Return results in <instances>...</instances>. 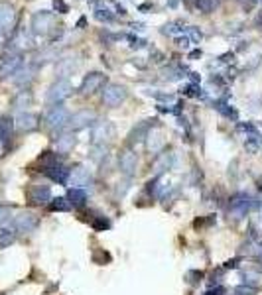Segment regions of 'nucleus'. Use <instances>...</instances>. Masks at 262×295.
I'll use <instances>...</instances> for the list:
<instances>
[{
    "instance_id": "obj_1",
    "label": "nucleus",
    "mask_w": 262,
    "mask_h": 295,
    "mask_svg": "<svg viewBox=\"0 0 262 295\" xmlns=\"http://www.w3.org/2000/svg\"><path fill=\"white\" fill-rule=\"evenodd\" d=\"M261 203H257V199H253L251 195L247 193H235L231 199H229V217L233 221H241L247 217V213L253 209V207H259Z\"/></svg>"
},
{
    "instance_id": "obj_2",
    "label": "nucleus",
    "mask_w": 262,
    "mask_h": 295,
    "mask_svg": "<svg viewBox=\"0 0 262 295\" xmlns=\"http://www.w3.org/2000/svg\"><path fill=\"white\" fill-rule=\"evenodd\" d=\"M73 93V85L69 79H57L49 89H47V95H45V101L47 105H61L65 99H69Z\"/></svg>"
},
{
    "instance_id": "obj_3",
    "label": "nucleus",
    "mask_w": 262,
    "mask_h": 295,
    "mask_svg": "<svg viewBox=\"0 0 262 295\" xmlns=\"http://www.w3.org/2000/svg\"><path fill=\"white\" fill-rule=\"evenodd\" d=\"M30 30L34 36H49L53 30V14L49 10H40L32 16Z\"/></svg>"
},
{
    "instance_id": "obj_4",
    "label": "nucleus",
    "mask_w": 262,
    "mask_h": 295,
    "mask_svg": "<svg viewBox=\"0 0 262 295\" xmlns=\"http://www.w3.org/2000/svg\"><path fill=\"white\" fill-rule=\"evenodd\" d=\"M115 138V126L111 120H99L93 124V146H105Z\"/></svg>"
},
{
    "instance_id": "obj_5",
    "label": "nucleus",
    "mask_w": 262,
    "mask_h": 295,
    "mask_svg": "<svg viewBox=\"0 0 262 295\" xmlns=\"http://www.w3.org/2000/svg\"><path fill=\"white\" fill-rule=\"evenodd\" d=\"M125 101H127V89H125L123 85L109 83V85L105 87V91H103V103H105V105L117 109V107H121Z\"/></svg>"
},
{
    "instance_id": "obj_6",
    "label": "nucleus",
    "mask_w": 262,
    "mask_h": 295,
    "mask_svg": "<svg viewBox=\"0 0 262 295\" xmlns=\"http://www.w3.org/2000/svg\"><path fill=\"white\" fill-rule=\"evenodd\" d=\"M69 111L65 109V107H61V105H55L47 114H45V122H47V126L51 128V130H61V128H65L67 124H69Z\"/></svg>"
},
{
    "instance_id": "obj_7",
    "label": "nucleus",
    "mask_w": 262,
    "mask_h": 295,
    "mask_svg": "<svg viewBox=\"0 0 262 295\" xmlns=\"http://www.w3.org/2000/svg\"><path fill=\"white\" fill-rule=\"evenodd\" d=\"M16 24V8L10 2H0V37L8 36Z\"/></svg>"
},
{
    "instance_id": "obj_8",
    "label": "nucleus",
    "mask_w": 262,
    "mask_h": 295,
    "mask_svg": "<svg viewBox=\"0 0 262 295\" xmlns=\"http://www.w3.org/2000/svg\"><path fill=\"white\" fill-rule=\"evenodd\" d=\"M12 224H14V228H16L18 232L28 234V232H34V230L38 228L40 219H38L34 213H30V211H22L20 215H16V217H14Z\"/></svg>"
},
{
    "instance_id": "obj_9",
    "label": "nucleus",
    "mask_w": 262,
    "mask_h": 295,
    "mask_svg": "<svg viewBox=\"0 0 262 295\" xmlns=\"http://www.w3.org/2000/svg\"><path fill=\"white\" fill-rule=\"evenodd\" d=\"M105 81H107V75H105V73H101V71H91L89 75L83 77L79 91H81V95H93L95 91H99V89L105 85Z\"/></svg>"
},
{
    "instance_id": "obj_10",
    "label": "nucleus",
    "mask_w": 262,
    "mask_h": 295,
    "mask_svg": "<svg viewBox=\"0 0 262 295\" xmlns=\"http://www.w3.org/2000/svg\"><path fill=\"white\" fill-rule=\"evenodd\" d=\"M34 34H32V30H26V28H22L16 36H14V39L10 41V45H8V51H12V53H20L22 49H30V47H34Z\"/></svg>"
},
{
    "instance_id": "obj_11",
    "label": "nucleus",
    "mask_w": 262,
    "mask_h": 295,
    "mask_svg": "<svg viewBox=\"0 0 262 295\" xmlns=\"http://www.w3.org/2000/svg\"><path fill=\"white\" fill-rule=\"evenodd\" d=\"M91 183H93V175L87 165H77L69 171V185L83 189V187H89Z\"/></svg>"
},
{
    "instance_id": "obj_12",
    "label": "nucleus",
    "mask_w": 262,
    "mask_h": 295,
    "mask_svg": "<svg viewBox=\"0 0 262 295\" xmlns=\"http://www.w3.org/2000/svg\"><path fill=\"white\" fill-rule=\"evenodd\" d=\"M22 53H12V51H8L6 55H4V59H2V63H0V77L2 79H8V77H12L20 67H22Z\"/></svg>"
},
{
    "instance_id": "obj_13",
    "label": "nucleus",
    "mask_w": 262,
    "mask_h": 295,
    "mask_svg": "<svg viewBox=\"0 0 262 295\" xmlns=\"http://www.w3.org/2000/svg\"><path fill=\"white\" fill-rule=\"evenodd\" d=\"M28 201L32 205H47L51 201V189H49V185H42V183L32 185L30 191H28Z\"/></svg>"
},
{
    "instance_id": "obj_14",
    "label": "nucleus",
    "mask_w": 262,
    "mask_h": 295,
    "mask_svg": "<svg viewBox=\"0 0 262 295\" xmlns=\"http://www.w3.org/2000/svg\"><path fill=\"white\" fill-rule=\"evenodd\" d=\"M95 120H97L95 112H91V111H79V112H75V114L69 118V124H67V126L77 132V130H83V128H87V126H93Z\"/></svg>"
},
{
    "instance_id": "obj_15",
    "label": "nucleus",
    "mask_w": 262,
    "mask_h": 295,
    "mask_svg": "<svg viewBox=\"0 0 262 295\" xmlns=\"http://www.w3.org/2000/svg\"><path fill=\"white\" fill-rule=\"evenodd\" d=\"M119 167L121 171L127 175V177H132L136 173V167H138V157L136 153L131 151V149H125L121 155H119Z\"/></svg>"
},
{
    "instance_id": "obj_16",
    "label": "nucleus",
    "mask_w": 262,
    "mask_h": 295,
    "mask_svg": "<svg viewBox=\"0 0 262 295\" xmlns=\"http://www.w3.org/2000/svg\"><path fill=\"white\" fill-rule=\"evenodd\" d=\"M154 122H158V120H144V122H138L131 130V134H129V142H131V144H138V142L146 140L148 134L152 132Z\"/></svg>"
},
{
    "instance_id": "obj_17",
    "label": "nucleus",
    "mask_w": 262,
    "mask_h": 295,
    "mask_svg": "<svg viewBox=\"0 0 262 295\" xmlns=\"http://www.w3.org/2000/svg\"><path fill=\"white\" fill-rule=\"evenodd\" d=\"M77 67H79V59L77 57H63L55 65V75L59 79H67L69 75H73L77 71Z\"/></svg>"
},
{
    "instance_id": "obj_18",
    "label": "nucleus",
    "mask_w": 262,
    "mask_h": 295,
    "mask_svg": "<svg viewBox=\"0 0 262 295\" xmlns=\"http://www.w3.org/2000/svg\"><path fill=\"white\" fill-rule=\"evenodd\" d=\"M40 118H38V114H34V112H20L18 116H16V126H18V130H22V132H34L36 128H38V122Z\"/></svg>"
},
{
    "instance_id": "obj_19",
    "label": "nucleus",
    "mask_w": 262,
    "mask_h": 295,
    "mask_svg": "<svg viewBox=\"0 0 262 295\" xmlns=\"http://www.w3.org/2000/svg\"><path fill=\"white\" fill-rule=\"evenodd\" d=\"M44 173H45L51 181H55V183H59V185H65V183L69 181V169H67L63 163H57V165H53V167H47V169H44Z\"/></svg>"
},
{
    "instance_id": "obj_20",
    "label": "nucleus",
    "mask_w": 262,
    "mask_h": 295,
    "mask_svg": "<svg viewBox=\"0 0 262 295\" xmlns=\"http://www.w3.org/2000/svg\"><path fill=\"white\" fill-rule=\"evenodd\" d=\"M32 79H34V67H32V65H30V67H20V69L12 75V81H14L16 87H26V85L32 83Z\"/></svg>"
},
{
    "instance_id": "obj_21",
    "label": "nucleus",
    "mask_w": 262,
    "mask_h": 295,
    "mask_svg": "<svg viewBox=\"0 0 262 295\" xmlns=\"http://www.w3.org/2000/svg\"><path fill=\"white\" fill-rule=\"evenodd\" d=\"M174 165V153H158L156 161H154V171H156V177H160L162 173H166L170 167Z\"/></svg>"
},
{
    "instance_id": "obj_22",
    "label": "nucleus",
    "mask_w": 262,
    "mask_h": 295,
    "mask_svg": "<svg viewBox=\"0 0 262 295\" xmlns=\"http://www.w3.org/2000/svg\"><path fill=\"white\" fill-rule=\"evenodd\" d=\"M67 201L73 209H81L87 205V191L85 189H77V187H71L69 193H67Z\"/></svg>"
},
{
    "instance_id": "obj_23",
    "label": "nucleus",
    "mask_w": 262,
    "mask_h": 295,
    "mask_svg": "<svg viewBox=\"0 0 262 295\" xmlns=\"http://www.w3.org/2000/svg\"><path fill=\"white\" fill-rule=\"evenodd\" d=\"M75 136L73 134H63V136H59V138H55V149H57V153H61V155H65V153H69L73 148H75Z\"/></svg>"
},
{
    "instance_id": "obj_24",
    "label": "nucleus",
    "mask_w": 262,
    "mask_h": 295,
    "mask_svg": "<svg viewBox=\"0 0 262 295\" xmlns=\"http://www.w3.org/2000/svg\"><path fill=\"white\" fill-rule=\"evenodd\" d=\"M14 132V120L6 114H0V144L8 142Z\"/></svg>"
},
{
    "instance_id": "obj_25",
    "label": "nucleus",
    "mask_w": 262,
    "mask_h": 295,
    "mask_svg": "<svg viewBox=\"0 0 262 295\" xmlns=\"http://www.w3.org/2000/svg\"><path fill=\"white\" fill-rule=\"evenodd\" d=\"M146 140H148V144H146V146H148V151L158 155V151L164 148V138H162V134H160L158 130H152Z\"/></svg>"
},
{
    "instance_id": "obj_26",
    "label": "nucleus",
    "mask_w": 262,
    "mask_h": 295,
    "mask_svg": "<svg viewBox=\"0 0 262 295\" xmlns=\"http://www.w3.org/2000/svg\"><path fill=\"white\" fill-rule=\"evenodd\" d=\"M32 105V93L30 91H20L16 97H14V101H12V107L16 109V111H24L26 107H30Z\"/></svg>"
},
{
    "instance_id": "obj_27",
    "label": "nucleus",
    "mask_w": 262,
    "mask_h": 295,
    "mask_svg": "<svg viewBox=\"0 0 262 295\" xmlns=\"http://www.w3.org/2000/svg\"><path fill=\"white\" fill-rule=\"evenodd\" d=\"M47 209H49L51 213H67V211L71 209V205H69L67 197H55V199H51V201L47 203Z\"/></svg>"
},
{
    "instance_id": "obj_28",
    "label": "nucleus",
    "mask_w": 262,
    "mask_h": 295,
    "mask_svg": "<svg viewBox=\"0 0 262 295\" xmlns=\"http://www.w3.org/2000/svg\"><path fill=\"white\" fill-rule=\"evenodd\" d=\"M57 57H59V51H57V49H45V51H42V53L36 55V59H34V67H36V65L49 63V61H53V59H57Z\"/></svg>"
},
{
    "instance_id": "obj_29",
    "label": "nucleus",
    "mask_w": 262,
    "mask_h": 295,
    "mask_svg": "<svg viewBox=\"0 0 262 295\" xmlns=\"http://www.w3.org/2000/svg\"><path fill=\"white\" fill-rule=\"evenodd\" d=\"M162 75H164V79L166 81H179V79H183L185 75H183V71L177 67V65H170V67H166L164 71H162Z\"/></svg>"
},
{
    "instance_id": "obj_30",
    "label": "nucleus",
    "mask_w": 262,
    "mask_h": 295,
    "mask_svg": "<svg viewBox=\"0 0 262 295\" xmlns=\"http://www.w3.org/2000/svg\"><path fill=\"white\" fill-rule=\"evenodd\" d=\"M215 109H217L223 116H227V118H233V120H237V118H239L237 111H235L231 105H227L225 101H217V103H215Z\"/></svg>"
},
{
    "instance_id": "obj_31",
    "label": "nucleus",
    "mask_w": 262,
    "mask_h": 295,
    "mask_svg": "<svg viewBox=\"0 0 262 295\" xmlns=\"http://www.w3.org/2000/svg\"><path fill=\"white\" fill-rule=\"evenodd\" d=\"M91 226H93L97 232H105V230H109V228L113 226V222H111V219H109V217L99 215V217H95V221L91 222Z\"/></svg>"
},
{
    "instance_id": "obj_32",
    "label": "nucleus",
    "mask_w": 262,
    "mask_h": 295,
    "mask_svg": "<svg viewBox=\"0 0 262 295\" xmlns=\"http://www.w3.org/2000/svg\"><path fill=\"white\" fill-rule=\"evenodd\" d=\"M245 148H247V151L249 153H259L262 148V138L259 134H255V136H247V140H245Z\"/></svg>"
},
{
    "instance_id": "obj_33",
    "label": "nucleus",
    "mask_w": 262,
    "mask_h": 295,
    "mask_svg": "<svg viewBox=\"0 0 262 295\" xmlns=\"http://www.w3.org/2000/svg\"><path fill=\"white\" fill-rule=\"evenodd\" d=\"M219 6V0H195V8L203 14H211L215 12V8Z\"/></svg>"
},
{
    "instance_id": "obj_34",
    "label": "nucleus",
    "mask_w": 262,
    "mask_h": 295,
    "mask_svg": "<svg viewBox=\"0 0 262 295\" xmlns=\"http://www.w3.org/2000/svg\"><path fill=\"white\" fill-rule=\"evenodd\" d=\"M183 32V28H181V22H168V24H164L162 26V34L164 36H179Z\"/></svg>"
},
{
    "instance_id": "obj_35",
    "label": "nucleus",
    "mask_w": 262,
    "mask_h": 295,
    "mask_svg": "<svg viewBox=\"0 0 262 295\" xmlns=\"http://www.w3.org/2000/svg\"><path fill=\"white\" fill-rule=\"evenodd\" d=\"M95 18H97L99 22H105V24L115 22V14H113L109 8H97V10H95Z\"/></svg>"
},
{
    "instance_id": "obj_36",
    "label": "nucleus",
    "mask_w": 262,
    "mask_h": 295,
    "mask_svg": "<svg viewBox=\"0 0 262 295\" xmlns=\"http://www.w3.org/2000/svg\"><path fill=\"white\" fill-rule=\"evenodd\" d=\"M14 232L10 230V228H0V248H6V246H10L12 242H14Z\"/></svg>"
},
{
    "instance_id": "obj_37",
    "label": "nucleus",
    "mask_w": 262,
    "mask_h": 295,
    "mask_svg": "<svg viewBox=\"0 0 262 295\" xmlns=\"http://www.w3.org/2000/svg\"><path fill=\"white\" fill-rule=\"evenodd\" d=\"M185 32H187L185 36H187V37L191 39V43H199V41L203 39V32H201L199 28H195V26H189V28H187Z\"/></svg>"
},
{
    "instance_id": "obj_38",
    "label": "nucleus",
    "mask_w": 262,
    "mask_h": 295,
    "mask_svg": "<svg viewBox=\"0 0 262 295\" xmlns=\"http://www.w3.org/2000/svg\"><path fill=\"white\" fill-rule=\"evenodd\" d=\"M241 276H243V282H245L247 286H257L259 280H261V276H259L257 272H251V270H249V272H243Z\"/></svg>"
},
{
    "instance_id": "obj_39",
    "label": "nucleus",
    "mask_w": 262,
    "mask_h": 295,
    "mask_svg": "<svg viewBox=\"0 0 262 295\" xmlns=\"http://www.w3.org/2000/svg\"><path fill=\"white\" fill-rule=\"evenodd\" d=\"M127 39L131 41V47L132 49H142V47H146V39H142V37H136V36H132V34H129L127 36Z\"/></svg>"
},
{
    "instance_id": "obj_40",
    "label": "nucleus",
    "mask_w": 262,
    "mask_h": 295,
    "mask_svg": "<svg viewBox=\"0 0 262 295\" xmlns=\"http://www.w3.org/2000/svg\"><path fill=\"white\" fill-rule=\"evenodd\" d=\"M91 157H93L95 161H101L103 157H107V148L105 146H93V149H91Z\"/></svg>"
},
{
    "instance_id": "obj_41",
    "label": "nucleus",
    "mask_w": 262,
    "mask_h": 295,
    "mask_svg": "<svg viewBox=\"0 0 262 295\" xmlns=\"http://www.w3.org/2000/svg\"><path fill=\"white\" fill-rule=\"evenodd\" d=\"M93 262H95V264H105V262H111V254H109V252H103V250H99V252H95V254H93Z\"/></svg>"
},
{
    "instance_id": "obj_42",
    "label": "nucleus",
    "mask_w": 262,
    "mask_h": 295,
    "mask_svg": "<svg viewBox=\"0 0 262 295\" xmlns=\"http://www.w3.org/2000/svg\"><path fill=\"white\" fill-rule=\"evenodd\" d=\"M175 45H177L179 49H189V47H191V39H189L185 34H183V36H177V37H175Z\"/></svg>"
},
{
    "instance_id": "obj_43",
    "label": "nucleus",
    "mask_w": 262,
    "mask_h": 295,
    "mask_svg": "<svg viewBox=\"0 0 262 295\" xmlns=\"http://www.w3.org/2000/svg\"><path fill=\"white\" fill-rule=\"evenodd\" d=\"M237 130H239V132H247L249 136H255V134H259L257 126H255V124H249V122H247V124H243V122H241V124L237 126Z\"/></svg>"
},
{
    "instance_id": "obj_44",
    "label": "nucleus",
    "mask_w": 262,
    "mask_h": 295,
    "mask_svg": "<svg viewBox=\"0 0 262 295\" xmlns=\"http://www.w3.org/2000/svg\"><path fill=\"white\" fill-rule=\"evenodd\" d=\"M10 217H12V209H10L8 205H0V224L8 222Z\"/></svg>"
},
{
    "instance_id": "obj_45",
    "label": "nucleus",
    "mask_w": 262,
    "mask_h": 295,
    "mask_svg": "<svg viewBox=\"0 0 262 295\" xmlns=\"http://www.w3.org/2000/svg\"><path fill=\"white\" fill-rule=\"evenodd\" d=\"M235 295H255V288L253 286H239V288H235V292H233Z\"/></svg>"
},
{
    "instance_id": "obj_46",
    "label": "nucleus",
    "mask_w": 262,
    "mask_h": 295,
    "mask_svg": "<svg viewBox=\"0 0 262 295\" xmlns=\"http://www.w3.org/2000/svg\"><path fill=\"white\" fill-rule=\"evenodd\" d=\"M53 10H57L59 14H67V12H69V6H67L63 0H53Z\"/></svg>"
},
{
    "instance_id": "obj_47",
    "label": "nucleus",
    "mask_w": 262,
    "mask_h": 295,
    "mask_svg": "<svg viewBox=\"0 0 262 295\" xmlns=\"http://www.w3.org/2000/svg\"><path fill=\"white\" fill-rule=\"evenodd\" d=\"M239 262H241V258H235V260H229V262L225 264V270H235V268H239Z\"/></svg>"
},
{
    "instance_id": "obj_48",
    "label": "nucleus",
    "mask_w": 262,
    "mask_h": 295,
    "mask_svg": "<svg viewBox=\"0 0 262 295\" xmlns=\"http://www.w3.org/2000/svg\"><path fill=\"white\" fill-rule=\"evenodd\" d=\"M205 295H227V290H223V288H215V290L207 292Z\"/></svg>"
},
{
    "instance_id": "obj_49",
    "label": "nucleus",
    "mask_w": 262,
    "mask_h": 295,
    "mask_svg": "<svg viewBox=\"0 0 262 295\" xmlns=\"http://www.w3.org/2000/svg\"><path fill=\"white\" fill-rule=\"evenodd\" d=\"M197 57H201V49H193L189 53V59H197Z\"/></svg>"
},
{
    "instance_id": "obj_50",
    "label": "nucleus",
    "mask_w": 262,
    "mask_h": 295,
    "mask_svg": "<svg viewBox=\"0 0 262 295\" xmlns=\"http://www.w3.org/2000/svg\"><path fill=\"white\" fill-rule=\"evenodd\" d=\"M138 10H140V12H146V10H152V4H140V6H138Z\"/></svg>"
},
{
    "instance_id": "obj_51",
    "label": "nucleus",
    "mask_w": 262,
    "mask_h": 295,
    "mask_svg": "<svg viewBox=\"0 0 262 295\" xmlns=\"http://www.w3.org/2000/svg\"><path fill=\"white\" fill-rule=\"evenodd\" d=\"M255 24H257V28H259V30H262V12H261V14H259V16H257V20H255Z\"/></svg>"
},
{
    "instance_id": "obj_52",
    "label": "nucleus",
    "mask_w": 262,
    "mask_h": 295,
    "mask_svg": "<svg viewBox=\"0 0 262 295\" xmlns=\"http://www.w3.org/2000/svg\"><path fill=\"white\" fill-rule=\"evenodd\" d=\"M166 4H168L170 8H177V0H166Z\"/></svg>"
},
{
    "instance_id": "obj_53",
    "label": "nucleus",
    "mask_w": 262,
    "mask_h": 295,
    "mask_svg": "<svg viewBox=\"0 0 262 295\" xmlns=\"http://www.w3.org/2000/svg\"><path fill=\"white\" fill-rule=\"evenodd\" d=\"M239 2H241V4H245V6H247V4H249V6H251V4H253V2H255V0H239Z\"/></svg>"
},
{
    "instance_id": "obj_54",
    "label": "nucleus",
    "mask_w": 262,
    "mask_h": 295,
    "mask_svg": "<svg viewBox=\"0 0 262 295\" xmlns=\"http://www.w3.org/2000/svg\"><path fill=\"white\" fill-rule=\"evenodd\" d=\"M259 207H261V224H262V201H261V205H259Z\"/></svg>"
},
{
    "instance_id": "obj_55",
    "label": "nucleus",
    "mask_w": 262,
    "mask_h": 295,
    "mask_svg": "<svg viewBox=\"0 0 262 295\" xmlns=\"http://www.w3.org/2000/svg\"><path fill=\"white\" fill-rule=\"evenodd\" d=\"M255 2H262V0H255Z\"/></svg>"
},
{
    "instance_id": "obj_56",
    "label": "nucleus",
    "mask_w": 262,
    "mask_h": 295,
    "mask_svg": "<svg viewBox=\"0 0 262 295\" xmlns=\"http://www.w3.org/2000/svg\"><path fill=\"white\" fill-rule=\"evenodd\" d=\"M261 268H262V266H261Z\"/></svg>"
}]
</instances>
